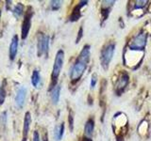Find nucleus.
Masks as SVG:
<instances>
[{
    "mask_svg": "<svg viewBox=\"0 0 151 141\" xmlns=\"http://www.w3.org/2000/svg\"><path fill=\"white\" fill-rule=\"evenodd\" d=\"M12 14L14 15V17H15L16 19L18 18H20L22 15H24V13H25V6L20 3V2H18L15 6L13 7V9H12Z\"/></svg>",
    "mask_w": 151,
    "mask_h": 141,
    "instance_id": "16",
    "label": "nucleus"
},
{
    "mask_svg": "<svg viewBox=\"0 0 151 141\" xmlns=\"http://www.w3.org/2000/svg\"><path fill=\"white\" fill-rule=\"evenodd\" d=\"M42 141H48V135H47V132L46 131H44V134H42Z\"/></svg>",
    "mask_w": 151,
    "mask_h": 141,
    "instance_id": "28",
    "label": "nucleus"
},
{
    "mask_svg": "<svg viewBox=\"0 0 151 141\" xmlns=\"http://www.w3.org/2000/svg\"><path fill=\"white\" fill-rule=\"evenodd\" d=\"M61 4H63V1L53 0V1L50 2V6H51V9H53V11H58V9L61 7Z\"/></svg>",
    "mask_w": 151,
    "mask_h": 141,
    "instance_id": "21",
    "label": "nucleus"
},
{
    "mask_svg": "<svg viewBox=\"0 0 151 141\" xmlns=\"http://www.w3.org/2000/svg\"><path fill=\"white\" fill-rule=\"evenodd\" d=\"M60 94V85H57V86L51 90V94H50V98H51L52 103H53V105H57V103H59Z\"/></svg>",
    "mask_w": 151,
    "mask_h": 141,
    "instance_id": "17",
    "label": "nucleus"
},
{
    "mask_svg": "<svg viewBox=\"0 0 151 141\" xmlns=\"http://www.w3.org/2000/svg\"><path fill=\"white\" fill-rule=\"evenodd\" d=\"M115 50V43L114 41H110L103 47L100 54V62L102 68L107 70L109 69V66L112 59L113 54H114Z\"/></svg>",
    "mask_w": 151,
    "mask_h": 141,
    "instance_id": "4",
    "label": "nucleus"
},
{
    "mask_svg": "<svg viewBox=\"0 0 151 141\" xmlns=\"http://www.w3.org/2000/svg\"><path fill=\"white\" fill-rule=\"evenodd\" d=\"M31 114L29 111H27L25 113V117H24V122H23V132H22V141H27L28 136V132L30 130L31 125Z\"/></svg>",
    "mask_w": 151,
    "mask_h": 141,
    "instance_id": "10",
    "label": "nucleus"
},
{
    "mask_svg": "<svg viewBox=\"0 0 151 141\" xmlns=\"http://www.w3.org/2000/svg\"><path fill=\"white\" fill-rule=\"evenodd\" d=\"M112 127L117 137V141H122L127 132V119L124 113H117L114 115Z\"/></svg>",
    "mask_w": 151,
    "mask_h": 141,
    "instance_id": "2",
    "label": "nucleus"
},
{
    "mask_svg": "<svg viewBox=\"0 0 151 141\" xmlns=\"http://www.w3.org/2000/svg\"><path fill=\"white\" fill-rule=\"evenodd\" d=\"M129 82V76L127 74V72H122L120 76L118 77L116 84L114 85V88H115V91L117 93V95H120V94L123 92V90L126 88V87L127 86V84Z\"/></svg>",
    "mask_w": 151,
    "mask_h": 141,
    "instance_id": "8",
    "label": "nucleus"
},
{
    "mask_svg": "<svg viewBox=\"0 0 151 141\" xmlns=\"http://www.w3.org/2000/svg\"><path fill=\"white\" fill-rule=\"evenodd\" d=\"M34 11H33V9L31 6H28L26 9L25 13H24V19H23V23H22V26H21V38L22 40H26L29 30L31 28V21H32V17Z\"/></svg>",
    "mask_w": 151,
    "mask_h": 141,
    "instance_id": "5",
    "label": "nucleus"
},
{
    "mask_svg": "<svg viewBox=\"0 0 151 141\" xmlns=\"http://www.w3.org/2000/svg\"><path fill=\"white\" fill-rule=\"evenodd\" d=\"M86 4H87V1H81L74 8L73 11H72V13H71V15L69 17V20L71 22H76L80 18V16H81V11H80V9H81V8Z\"/></svg>",
    "mask_w": 151,
    "mask_h": 141,
    "instance_id": "12",
    "label": "nucleus"
},
{
    "mask_svg": "<svg viewBox=\"0 0 151 141\" xmlns=\"http://www.w3.org/2000/svg\"><path fill=\"white\" fill-rule=\"evenodd\" d=\"M96 81H97V78H96V74L93 73V75L92 76V80H91V88H93L94 87H96Z\"/></svg>",
    "mask_w": 151,
    "mask_h": 141,
    "instance_id": "24",
    "label": "nucleus"
},
{
    "mask_svg": "<svg viewBox=\"0 0 151 141\" xmlns=\"http://www.w3.org/2000/svg\"><path fill=\"white\" fill-rule=\"evenodd\" d=\"M146 33L145 31L140 32L138 35H136L129 42V49L136 51H144L146 44Z\"/></svg>",
    "mask_w": 151,
    "mask_h": 141,
    "instance_id": "7",
    "label": "nucleus"
},
{
    "mask_svg": "<svg viewBox=\"0 0 151 141\" xmlns=\"http://www.w3.org/2000/svg\"><path fill=\"white\" fill-rule=\"evenodd\" d=\"M18 46H19V38L17 35H14L12 39L11 44H9V58L11 61L15 60L17 52H18Z\"/></svg>",
    "mask_w": 151,
    "mask_h": 141,
    "instance_id": "11",
    "label": "nucleus"
},
{
    "mask_svg": "<svg viewBox=\"0 0 151 141\" xmlns=\"http://www.w3.org/2000/svg\"><path fill=\"white\" fill-rule=\"evenodd\" d=\"M146 5V1H136V5H135V8L137 9V8H139V9H141V8H143V7H145Z\"/></svg>",
    "mask_w": 151,
    "mask_h": 141,
    "instance_id": "26",
    "label": "nucleus"
},
{
    "mask_svg": "<svg viewBox=\"0 0 151 141\" xmlns=\"http://www.w3.org/2000/svg\"><path fill=\"white\" fill-rule=\"evenodd\" d=\"M68 123H69V129L71 132H73L74 130V115L72 111H69V115H68Z\"/></svg>",
    "mask_w": 151,
    "mask_h": 141,
    "instance_id": "22",
    "label": "nucleus"
},
{
    "mask_svg": "<svg viewBox=\"0 0 151 141\" xmlns=\"http://www.w3.org/2000/svg\"><path fill=\"white\" fill-rule=\"evenodd\" d=\"M93 129H94V120L93 117H91L88 119V120L86 121V123H85V126H84L85 135L90 137L93 133Z\"/></svg>",
    "mask_w": 151,
    "mask_h": 141,
    "instance_id": "14",
    "label": "nucleus"
},
{
    "mask_svg": "<svg viewBox=\"0 0 151 141\" xmlns=\"http://www.w3.org/2000/svg\"><path fill=\"white\" fill-rule=\"evenodd\" d=\"M1 15H2V11L0 9V20H1Z\"/></svg>",
    "mask_w": 151,
    "mask_h": 141,
    "instance_id": "30",
    "label": "nucleus"
},
{
    "mask_svg": "<svg viewBox=\"0 0 151 141\" xmlns=\"http://www.w3.org/2000/svg\"><path fill=\"white\" fill-rule=\"evenodd\" d=\"M32 141H41L40 135H39V132L38 131L33 132V140Z\"/></svg>",
    "mask_w": 151,
    "mask_h": 141,
    "instance_id": "25",
    "label": "nucleus"
},
{
    "mask_svg": "<svg viewBox=\"0 0 151 141\" xmlns=\"http://www.w3.org/2000/svg\"><path fill=\"white\" fill-rule=\"evenodd\" d=\"M89 59H90V46L85 45L70 70V79L73 84L77 83L81 78L84 70H86Z\"/></svg>",
    "mask_w": 151,
    "mask_h": 141,
    "instance_id": "1",
    "label": "nucleus"
},
{
    "mask_svg": "<svg viewBox=\"0 0 151 141\" xmlns=\"http://www.w3.org/2000/svg\"><path fill=\"white\" fill-rule=\"evenodd\" d=\"M115 1H102L101 4V15H102V20L105 21L109 16L111 8L113 6V4Z\"/></svg>",
    "mask_w": 151,
    "mask_h": 141,
    "instance_id": "13",
    "label": "nucleus"
},
{
    "mask_svg": "<svg viewBox=\"0 0 151 141\" xmlns=\"http://www.w3.org/2000/svg\"><path fill=\"white\" fill-rule=\"evenodd\" d=\"M7 79L4 78L0 84V106L3 105V103L7 97Z\"/></svg>",
    "mask_w": 151,
    "mask_h": 141,
    "instance_id": "15",
    "label": "nucleus"
},
{
    "mask_svg": "<svg viewBox=\"0 0 151 141\" xmlns=\"http://www.w3.org/2000/svg\"><path fill=\"white\" fill-rule=\"evenodd\" d=\"M63 62H64V52L63 50H59L56 54L53 69H52V73H51V81L49 85L50 91L57 86L60 70L63 69Z\"/></svg>",
    "mask_w": 151,
    "mask_h": 141,
    "instance_id": "3",
    "label": "nucleus"
},
{
    "mask_svg": "<svg viewBox=\"0 0 151 141\" xmlns=\"http://www.w3.org/2000/svg\"><path fill=\"white\" fill-rule=\"evenodd\" d=\"M64 134V123H60L59 125H57L54 129V137L57 141H60L63 138Z\"/></svg>",
    "mask_w": 151,
    "mask_h": 141,
    "instance_id": "19",
    "label": "nucleus"
},
{
    "mask_svg": "<svg viewBox=\"0 0 151 141\" xmlns=\"http://www.w3.org/2000/svg\"><path fill=\"white\" fill-rule=\"evenodd\" d=\"M27 99V88L25 87H20L16 91L15 98H14V103L18 108H23L25 105V102Z\"/></svg>",
    "mask_w": 151,
    "mask_h": 141,
    "instance_id": "9",
    "label": "nucleus"
},
{
    "mask_svg": "<svg viewBox=\"0 0 151 141\" xmlns=\"http://www.w3.org/2000/svg\"><path fill=\"white\" fill-rule=\"evenodd\" d=\"M83 36V28L80 27L79 30H78V37H77V40H76V43H78L79 41L81 40V38Z\"/></svg>",
    "mask_w": 151,
    "mask_h": 141,
    "instance_id": "23",
    "label": "nucleus"
},
{
    "mask_svg": "<svg viewBox=\"0 0 151 141\" xmlns=\"http://www.w3.org/2000/svg\"><path fill=\"white\" fill-rule=\"evenodd\" d=\"M82 141H93V139H91L90 137H88V136H86L85 135L84 137L82 138Z\"/></svg>",
    "mask_w": 151,
    "mask_h": 141,
    "instance_id": "29",
    "label": "nucleus"
},
{
    "mask_svg": "<svg viewBox=\"0 0 151 141\" xmlns=\"http://www.w3.org/2000/svg\"><path fill=\"white\" fill-rule=\"evenodd\" d=\"M49 50V37L44 34L39 33L38 35V42H37V56H42V55L47 56Z\"/></svg>",
    "mask_w": 151,
    "mask_h": 141,
    "instance_id": "6",
    "label": "nucleus"
},
{
    "mask_svg": "<svg viewBox=\"0 0 151 141\" xmlns=\"http://www.w3.org/2000/svg\"><path fill=\"white\" fill-rule=\"evenodd\" d=\"M31 84L32 86L34 88H39L40 84H41V74H40V72L39 70H33L32 72V74H31Z\"/></svg>",
    "mask_w": 151,
    "mask_h": 141,
    "instance_id": "18",
    "label": "nucleus"
},
{
    "mask_svg": "<svg viewBox=\"0 0 151 141\" xmlns=\"http://www.w3.org/2000/svg\"><path fill=\"white\" fill-rule=\"evenodd\" d=\"M7 120H8L7 119V112L4 111L0 114V128L5 129V127H6V124H7Z\"/></svg>",
    "mask_w": 151,
    "mask_h": 141,
    "instance_id": "20",
    "label": "nucleus"
},
{
    "mask_svg": "<svg viewBox=\"0 0 151 141\" xmlns=\"http://www.w3.org/2000/svg\"><path fill=\"white\" fill-rule=\"evenodd\" d=\"M6 3V6H5V9H6V11H12V1H11V0H9V1H6L5 2Z\"/></svg>",
    "mask_w": 151,
    "mask_h": 141,
    "instance_id": "27",
    "label": "nucleus"
}]
</instances>
